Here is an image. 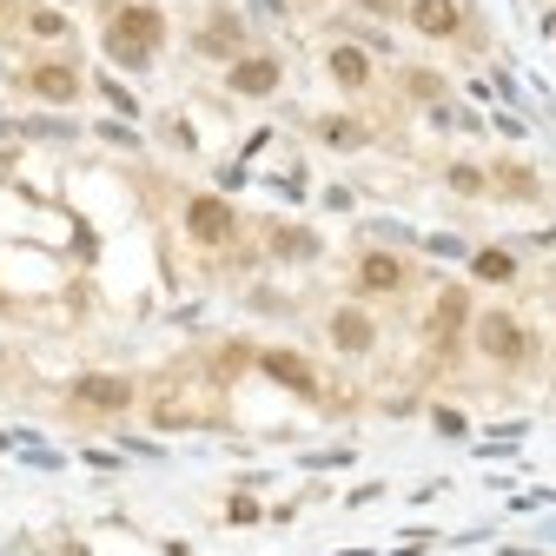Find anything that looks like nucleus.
Returning a JSON list of instances; mask_svg holds the SVG:
<instances>
[{
	"mask_svg": "<svg viewBox=\"0 0 556 556\" xmlns=\"http://www.w3.org/2000/svg\"><path fill=\"white\" fill-rule=\"evenodd\" d=\"M160 40H166L160 8H119L113 27H106V53H113L119 66H147V60L160 53Z\"/></svg>",
	"mask_w": 556,
	"mask_h": 556,
	"instance_id": "nucleus-1",
	"label": "nucleus"
},
{
	"mask_svg": "<svg viewBox=\"0 0 556 556\" xmlns=\"http://www.w3.org/2000/svg\"><path fill=\"white\" fill-rule=\"evenodd\" d=\"M477 352L497 358V365H517V358H530V331L510 312H483L477 318Z\"/></svg>",
	"mask_w": 556,
	"mask_h": 556,
	"instance_id": "nucleus-2",
	"label": "nucleus"
},
{
	"mask_svg": "<svg viewBox=\"0 0 556 556\" xmlns=\"http://www.w3.org/2000/svg\"><path fill=\"white\" fill-rule=\"evenodd\" d=\"M186 232L199 239V245H232V232H239V213L226 199H213V192H199L192 205H186Z\"/></svg>",
	"mask_w": 556,
	"mask_h": 556,
	"instance_id": "nucleus-3",
	"label": "nucleus"
},
{
	"mask_svg": "<svg viewBox=\"0 0 556 556\" xmlns=\"http://www.w3.org/2000/svg\"><path fill=\"white\" fill-rule=\"evenodd\" d=\"M278 80H286V66H278L271 53H245V60H232V74H226V87H232V93H245V100L278 93Z\"/></svg>",
	"mask_w": 556,
	"mask_h": 556,
	"instance_id": "nucleus-4",
	"label": "nucleus"
},
{
	"mask_svg": "<svg viewBox=\"0 0 556 556\" xmlns=\"http://www.w3.org/2000/svg\"><path fill=\"white\" fill-rule=\"evenodd\" d=\"M331 344H338V352H352V358H365L371 344H378V325H371V312H358V305L331 312Z\"/></svg>",
	"mask_w": 556,
	"mask_h": 556,
	"instance_id": "nucleus-5",
	"label": "nucleus"
},
{
	"mask_svg": "<svg viewBox=\"0 0 556 556\" xmlns=\"http://www.w3.org/2000/svg\"><path fill=\"white\" fill-rule=\"evenodd\" d=\"M404 278H410V271H404V258H391V252H365V258H358V292H378V299H384V292H404Z\"/></svg>",
	"mask_w": 556,
	"mask_h": 556,
	"instance_id": "nucleus-6",
	"label": "nucleus"
},
{
	"mask_svg": "<svg viewBox=\"0 0 556 556\" xmlns=\"http://www.w3.org/2000/svg\"><path fill=\"white\" fill-rule=\"evenodd\" d=\"M74 397H80L87 410H126V404H132V378H100V371H93V378L74 384Z\"/></svg>",
	"mask_w": 556,
	"mask_h": 556,
	"instance_id": "nucleus-7",
	"label": "nucleus"
},
{
	"mask_svg": "<svg viewBox=\"0 0 556 556\" xmlns=\"http://www.w3.org/2000/svg\"><path fill=\"white\" fill-rule=\"evenodd\" d=\"M27 87H34V100H53V106H66V100L80 93V74L53 60V66H34V74H27Z\"/></svg>",
	"mask_w": 556,
	"mask_h": 556,
	"instance_id": "nucleus-8",
	"label": "nucleus"
},
{
	"mask_svg": "<svg viewBox=\"0 0 556 556\" xmlns=\"http://www.w3.org/2000/svg\"><path fill=\"white\" fill-rule=\"evenodd\" d=\"M410 27L431 34V40H451L457 34V0H410Z\"/></svg>",
	"mask_w": 556,
	"mask_h": 556,
	"instance_id": "nucleus-9",
	"label": "nucleus"
},
{
	"mask_svg": "<svg viewBox=\"0 0 556 556\" xmlns=\"http://www.w3.org/2000/svg\"><path fill=\"white\" fill-rule=\"evenodd\" d=\"M464 318H470V292H457V286H451V292L438 299V312H431V338H438V344H451V338L464 331Z\"/></svg>",
	"mask_w": 556,
	"mask_h": 556,
	"instance_id": "nucleus-10",
	"label": "nucleus"
},
{
	"mask_svg": "<svg viewBox=\"0 0 556 556\" xmlns=\"http://www.w3.org/2000/svg\"><path fill=\"white\" fill-rule=\"evenodd\" d=\"M258 365H265V371H271L278 384H292V391H305V397L318 391V378H312V365H305V358H292V352H265Z\"/></svg>",
	"mask_w": 556,
	"mask_h": 556,
	"instance_id": "nucleus-11",
	"label": "nucleus"
},
{
	"mask_svg": "<svg viewBox=\"0 0 556 556\" xmlns=\"http://www.w3.org/2000/svg\"><path fill=\"white\" fill-rule=\"evenodd\" d=\"M331 80H338V87H352V93L371 87V60H365L358 47H331Z\"/></svg>",
	"mask_w": 556,
	"mask_h": 556,
	"instance_id": "nucleus-12",
	"label": "nucleus"
},
{
	"mask_svg": "<svg viewBox=\"0 0 556 556\" xmlns=\"http://www.w3.org/2000/svg\"><path fill=\"white\" fill-rule=\"evenodd\" d=\"M470 271L483 278V286H504V278H517V258L491 245V252H477V258H470Z\"/></svg>",
	"mask_w": 556,
	"mask_h": 556,
	"instance_id": "nucleus-13",
	"label": "nucleus"
},
{
	"mask_svg": "<svg viewBox=\"0 0 556 556\" xmlns=\"http://www.w3.org/2000/svg\"><path fill=\"white\" fill-rule=\"evenodd\" d=\"M199 53H239V21L213 14V34H199Z\"/></svg>",
	"mask_w": 556,
	"mask_h": 556,
	"instance_id": "nucleus-14",
	"label": "nucleus"
},
{
	"mask_svg": "<svg viewBox=\"0 0 556 556\" xmlns=\"http://www.w3.org/2000/svg\"><path fill=\"white\" fill-rule=\"evenodd\" d=\"M318 139L325 147H365V126L358 119H318Z\"/></svg>",
	"mask_w": 556,
	"mask_h": 556,
	"instance_id": "nucleus-15",
	"label": "nucleus"
},
{
	"mask_svg": "<svg viewBox=\"0 0 556 556\" xmlns=\"http://www.w3.org/2000/svg\"><path fill=\"white\" fill-rule=\"evenodd\" d=\"M278 252L299 258V252H318V239H305V232H278Z\"/></svg>",
	"mask_w": 556,
	"mask_h": 556,
	"instance_id": "nucleus-16",
	"label": "nucleus"
},
{
	"mask_svg": "<svg viewBox=\"0 0 556 556\" xmlns=\"http://www.w3.org/2000/svg\"><path fill=\"white\" fill-rule=\"evenodd\" d=\"M451 186H457V192H483V173H477V166H451Z\"/></svg>",
	"mask_w": 556,
	"mask_h": 556,
	"instance_id": "nucleus-17",
	"label": "nucleus"
},
{
	"mask_svg": "<svg viewBox=\"0 0 556 556\" xmlns=\"http://www.w3.org/2000/svg\"><path fill=\"white\" fill-rule=\"evenodd\" d=\"M60 556H87V549H80V543H74V549H60Z\"/></svg>",
	"mask_w": 556,
	"mask_h": 556,
	"instance_id": "nucleus-18",
	"label": "nucleus"
}]
</instances>
